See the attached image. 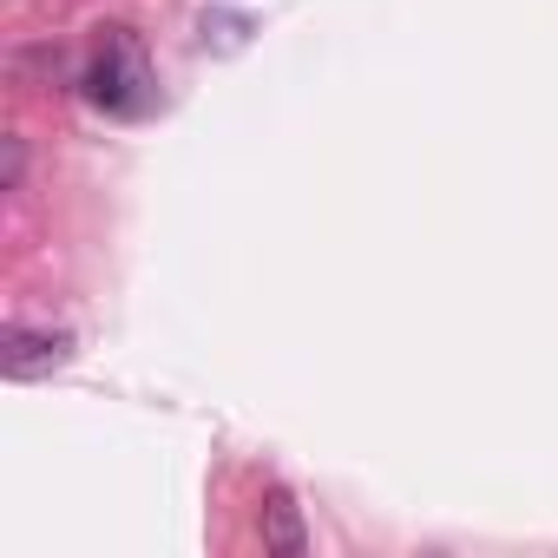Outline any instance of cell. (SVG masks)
Segmentation results:
<instances>
[{"label":"cell","instance_id":"6da1fadb","mask_svg":"<svg viewBox=\"0 0 558 558\" xmlns=\"http://www.w3.org/2000/svg\"><path fill=\"white\" fill-rule=\"evenodd\" d=\"M86 99L99 112H119V119L151 106V60H145L132 27H106V40L93 53V73H86Z\"/></svg>","mask_w":558,"mask_h":558},{"label":"cell","instance_id":"7a4b0ae2","mask_svg":"<svg viewBox=\"0 0 558 558\" xmlns=\"http://www.w3.org/2000/svg\"><path fill=\"white\" fill-rule=\"evenodd\" d=\"M66 362H73V336L66 329L8 323V336H0V368H8V381H40V375H53Z\"/></svg>","mask_w":558,"mask_h":558},{"label":"cell","instance_id":"3957f363","mask_svg":"<svg viewBox=\"0 0 558 558\" xmlns=\"http://www.w3.org/2000/svg\"><path fill=\"white\" fill-rule=\"evenodd\" d=\"M256 525H263V545H269L276 558H303V551H310L303 506H296L283 486H269V493H263V512H256Z\"/></svg>","mask_w":558,"mask_h":558},{"label":"cell","instance_id":"277c9868","mask_svg":"<svg viewBox=\"0 0 558 558\" xmlns=\"http://www.w3.org/2000/svg\"><path fill=\"white\" fill-rule=\"evenodd\" d=\"M0 184H8V191L21 184V138H8V178H0Z\"/></svg>","mask_w":558,"mask_h":558}]
</instances>
